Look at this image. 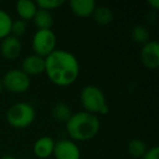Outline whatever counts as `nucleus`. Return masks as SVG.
Here are the masks:
<instances>
[{"instance_id": "nucleus-1", "label": "nucleus", "mask_w": 159, "mask_h": 159, "mask_svg": "<svg viewBox=\"0 0 159 159\" xmlns=\"http://www.w3.org/2000/svg\"><path fill=\"white\" fill-rule=\"evenodd\" d=\"M45 73L52 84L66 87L77 80L80 64L73 53L56 49L45 58Z\"/></svg>"}, {"instance_id": "nucleus-2", "label": "nucleus", "mask_w": 159, "mask_h": 159, "mask_svg": "<svg viewBox=\"0 0 159 159\" xmlns=\"http://www.w3.org/2000/svg\"><path fill=\"white\" fill-rule=\"evenodd\" d=\"M66 129L73 142H86L98 134L100 122L97 116L86 111H80L71 116L66 123Z\"/></svg>"}, {"instance_id": "nucleus-3", "label": "nucleus", "mask_w": 159, "mask_h": 159, "mask_svg": "<svg viewBox=\"0 0 159 159\" xmlns=\"http://www.w3.org/2000/svg\"><path fill=\"white\" fill-rule=\"evenodd\" d=\"M80 100L83 108L89 113L104 116L109 112L106 96L102 89L95 85H87L83 87L80 94Z\"/></svg>"}, {"instance_id": "nucleus-4", "label": "nucleus", "mask_w": 159, "mask_h": 159, "mask_svg": "<svg viewBox=\"0 0 159 159\" xmlns=\"http://www.w3.org/2000/svg\"><path fill=\"white\" fill-rule=\"evenodd\" d=\"M35 109L29 102H16L8 109L6 113L7 122L16 129H25L34 122Z\"/></svg>"}, {"instance_id": "nucleus-5", "label": "nucleus", "mask_w": 159, "mask_h": 159, "mask_svg": "<svg viewBox=\"0 0 159 159\" xmlns=\"http://www.w3.org/2000/svg\"><path fill=\"white\" fill-rule=\"evenodd\" d=\"M57 37L51 30H37L32 38V49L34 55L47 58L56 50Z\"/></svg>"}, {"instance_id": "nucleus-6", "label": "nucleus", "mask_w": 159, "mask_h": 159, "mask_svg": "<svg viewBox=\"0 0 159 159\" xmlns=\"http://www.w3.org/2000/svg\"><path fill=\"white\" fill-rule=\"evenodd\" d=\"M3 89L14 94H21L29 91L31 86V79L20 69L9 70L1 80Z\"/></svg>"}, {"instance_id": "nucleus-7", "label": "nucleus", "mask_w": 159, "mask_h": 159, "mask_svg": "<svg viewBox=\"0 0 159 159\" xmlns=\"http://www.w3.org/2000/svg\"><path fill=\"white\" fill-rule=\"evenodd\" d=\"M52 156L55 159H81V150L75 142L60 139L55 143Z\"/></svg>"}, {"instance_id": "nucleus-8", "label": "nucleus", "mask_w": 159, "mask_h": 159, "mask_svg": "<svg viewBox=\"0 0 159 159\" xmlns=\"http://www.w3.org/2000/svg\"><path fill=\"white\" fill-rule=\"evenodd\" d=\"M141 62L145 68L155 70L159 66V44L157 40H149L142 46L139 53Z\"/></svg>"}, {"instance_id": "nucleus-9", "label": "nucleus", "mask_w": 159, "mask_h": 159, "mask_svg": "<svg viewBox=\"0 0 159 159\" xmlns=\"http://www.w3.org/2000/svg\"><path fill=\"white\" fill-rule=\"evenodd\" d=\"M22 51V44L21 40L16 37L9 35L8 37L3 38L0 44V52L6 59L14 60L21 55Z\"/></svg>"}, {"instance_id": "nucleus-10", "label": "nucleus", "mask_w": 159, "mask_h": 159, "mask_svg": "<svg viewBox=\"0 0 159 159\" xmlns=\"http://www.w3.org/2000/svg\"><path fill=\"white\" fill-rule=\"evenodd\" d=\"M21 70L29 76L42 74L45 72V59L36 55L27 56L22 61V69Z\"/></svg>"}, {"instance_id": "nucleus-11", "label": "nucleus", "mask_w": 159, "mask_h": 159, "mask_svg": "<svg viewBox=\"0 0 159 159\" xmlns=\"http://www.w3.org/2000/svg\"><path fill=\"white\" fill-rule=\"evenodd\" d=\"M55 139L50 136H42L34 143L33 152L39 159L51 158L55 148Z\"/></svg>"}, {"instance_id": "nucleus-12", "label": "nucleus", "mask_w": 159, "mask_h": 159, "mask_svg": "<svg viewBox=\"0 0 159 159\" xmlns=\"http://www.w3.org/2000/svg\"><path fill=\"white\" fill-rule=\"evenodd\" d=\"M96 6L97 5L94 0H71L69 1V7L71 11L76 16L82 19L92 16Z\"/></svg>"}, {"instance_id": "nucleus-13", "label": "nucleus", "mask_w": 159, "mask_h": 159, "mask_svg": "<svg viewBox=\"0 0 159 159\" xmlns=\"http://www.w3.org/2000/svg\"><path fill=\"white\" fill-rule=\"evenodd\" d=\"M37 6L36 2L32 0H19L16 5V10L18 16H20V20L25 22L33 20L34 16L37 12Z\"/></svg>"}, {"instance_id": "nucleus-14", "label": "nucleus", "mask_w": 159, "mask_h": 159, "mask_svg": "<svg viewBox=\"0 0 159 159\" xmlns=\"http://www.w3.org/2000/svg\"><path fill=\"white\" fill-rule=\"evenodd\" d=\"M37 30H51L53 25V18L51 12L43 9H37V12L32 20Z\"/></svg>"}, {"instance_id": "nucleus-15", "label": "nucleus", "mask_w": 159, "mask_h": 159, "mask_svg": "<svg viewBox=\"0 0 159 159\" xmlns=\"http://www.w3.org/2000/svg\"><path fill=\"white\" fill-rule=\"evenodd\" d=\"M92 18L97 24L105 26V25H108L112 22L113 13L106 6H96L95 10L92 14Z\"/></svg>"}, {"instance_id": "nucleus-16", "label": "nucleus", "mask_w": 159, "mask_h": 159, "mask_svg": "<svg viewBox=\"0 0 159 159\" xmlns=\"http://www.w3.org/2000/svg\"><path fill=\"white\" fill-rule=\"evenodd\" d=\"M72 115V110L69 107V105L62 102H57L51 109V116L53 119L58 122H62V123H66Z\"/></svg>"}, {"instance_id": "nucleus-17", "label": "nucleus", "mask_w": 159, "mask_h": 159, "mask_svg": "<svg viewBox=\"0 0 159 159\" xmlns=\"http://www.w3.org/2000/svg\"><path fill=\"white\" fill-rule=\"evenodd\" d=\"M146 150H147V147H146L145 142L139 139H132L128 145V152L133 158H142Z\"/></svg>"}, {"instance_id": "nucleus-18", "label": "nucleus", "mask_w": 159, "mask_h": 159, "mask_svg": "<svg viewBox=\"0 0 159 159\" xmlns=\"http://www.w3.org/2000/svg\"><path fill=\"white\" fill-rule=\"evenodd\" d=\"M131 37L136 44L143 46L146 43L149 42V32L143 25H136L131 31Z\"/></svg>"}, {"instance_id": "nucleus-19", "label": "nucleus", "mask_w": 159, "mask_h": 159, "mask_svg": "<svg viewBox=\"0 0 159 159\" xmlns=\"http://www.w3.org/2000/svg\"><path fill=\"white\" fill-rule=\"evenodd\" d=\"M13 20L6 11L0 9V39L8 37L11 33V26Z\"/></svg>"}, {"instance_id": "nucleus-20", "label": "nucleus", "mask_w": 159, "mask_h": 159, "mask_svg": "<svg viewBox=\"0 0 159 159\" xmlns=\"http://www.w3.org/2000/svg\"><path fill=\"white\" fill-rule=\"evenodd\" d=\"M62 5H64L63 0H38V1H36V6L38 9L46 10L49 12L51 10H56L60 8Z\"/></svg>"}, {"instance_id": "nucleus-21", "label": "nucleus", "mask_w": 159, "mask_h": 159, "mask_svg": "<svg viewBox=\"0 0 159 159\" xmlns=\"http://www.w3.org/2000/svg\"><path fill=\"white\" fill-rule=\"evenodd\" d=\"M26 29H27L26 22L19 19V20L13 21V22H12L11 33H10V35L20 39V37H22V36L25 34V32H26Z\"/></svg>"}, {"instance_id": "nucleus-22", "label": "nucleus", "mask_w": 159, "mask_h": 159, "mask_svg": "<svg viewBox=\"0 0 159 159\" xmlns=\"http://www.w3.org/2000/svg\"><path fill=\"white\" fill-rule=\"evenodd\" d=\"M142 159H159V147L154 146L146 150V152L143 155Z\"/></svg>"}, {"instance_id": "nucleus-23", "label": "nucleus", "mask_w": 159, "mask_h": 159, "mask_svg": "<svg viewBox=\"0 0 159 159\" xmlns=\"http://www.w3.org/2000/svg\"><path fill=\"white\" fill-rule=\"evenodd\" d=\"M148 6H150V7L152 8L154 10H158L159 9V1L158 0H150V1H148Z\"/></svg>"}, {"instance_id": "nucleus-24", "label": "nucleus", "mask_w": 159, "mask_h": 159, "mask_svg": "<svg viewBox=\"0 0 159 159\" xmlns=\"http://www.w3.org/2000/svg\"><path fill=\"white\" fill-rule=\"evenodd\" d=\"M1 159H16L14 156H12V155H5V156L1 157Z\"/></svg>"}, {"instance_id": "nucleus-25", "label": "nucleus", "mask_w": 159, "mask_h": 159, "mask_svg": "<svg viewBox=\"0 0 159 159\" xmlns=\"http://www.w3.org/2000/svg\"><path fill=\"white\" fill-rule=\"evenodd\" d=\"M3 85H2V82H1V80H0V94L2 93V91H3Z\"/></svg>"}, {"instance_id": "nucleus-26", "label": "nucleus", "mask_w": 159, "mask_h": 159, "mask_svg": "<svg viewBox=\"0 0 159 159\" xmlns=\"http://www.w3.org/2000/svg\"><path fill=\"white\" fill-rule=\"evenodd\" d=\"M48 159H55V158H48Z\"/></svg>"}]
</instances>
